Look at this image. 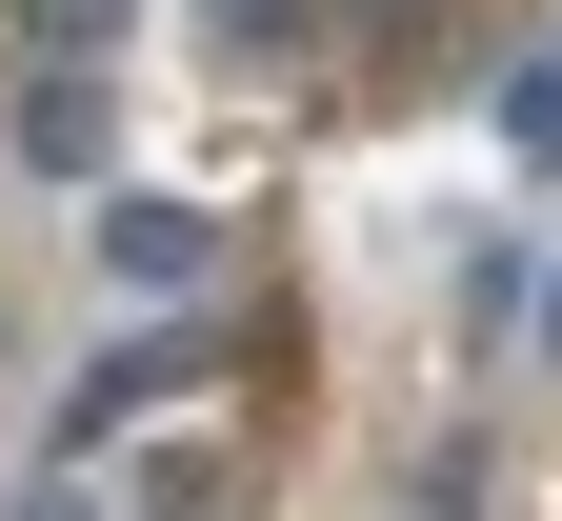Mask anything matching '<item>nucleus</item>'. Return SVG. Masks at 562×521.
<instances>
[{
	"mask_svg": "<svg viewBox=\"0 0 562 521\" xmlns=\"http://www.w3.org/2000/svg\"><path fill=\"white\" fill-rule=\"evenodd\" d=\"M0 140H21L41 181H101V161H121V81H101V60H41V81L0 101Z\"/></svg>",
	"mask_w": 562,
	"mask_h": 521,
	"instance_id": "1",
	"label": "nucleus"
},
{
	"mask_svg": "<svg viewBox=\"0 0 562 521\" xmlns=\"http://www.w3.org/2000/svg\"><path fill=\"white\" fill-rule=\"evenodd\" d=\"M201 261H222L201 201H101V281H121V302H201Z\"/></svg>",
	"mask_w": 562,
	"mask_h": 521,
	"instance_id": "2",
	"label": "nucleus"
},
{
	"mask_svg": "<svg viewBox=\"0 0 562 521\" xmlns=\"http://www.w3.org/2000/svg\"><path fill=\"white\" fill-rule=\"evenodd\" d=\"M161 382H181V341H121V361H101V382H81V401H60L41 441H60V462H81V441H121V421H140V401H161Z\"/></svg>",
	"mask_w": 562,
	"mask_h": 521,
	"instance_id": "3",
	"label": "nucleus"
},
{
	"mask_svg": "<svg viewBox=\"0 0 562 521\" xmlns=\"http://www.w3.org/2000/svg\"><path fill=\"white\" fill-rule=\"evenodd\" d=\"M503 140H522V161H562V41L522 60V81H503Z\"/></svg>",
	"mask_w": 562,
	"mask_h": 521,
	"instance_id": "4",
	"label": "nucleus"
},
{
	"mask_svg": "<svg viewBox=\"0 0 562 521\" xmlns=\"http://www.w3.org/2000/svg\"><path fill=\"white\" fill-rule=\"evenodd\" d=\"M201 21H222L241 60H281V41H302V0H201Z\"/></svg>",
	"mask_w": 562,
	"mask_h": 521,
	"instance_id": "5",
	"label": "nucleus"
},
{
	"mask_svg": "<svg viewBox=\"0 0 562 521\" xmlns=\"http://www.w3.org/2000/svg\"><path fill=\"white\" fill-rule=\"evenodd\" d=\"M21 21H41V60H101V21H121V0H21Z\"/></svg>",
	"mask_w": 562,
	"mask_h": 521,
	"instance_id": "6",
	"label": "nucleus"
},
{
	"mask_svg": "<svg viewBox=\"0 0 562 521\" xmlns=\"http://www.w3.org/2000/svg\"><path fill=\"white\" fill-rule=\"evenodd\" d=\"M542 361H562V281H542Z\"/></svg>",
	"mask_w": 562,
	"mask_h": 521,
	"instance_id": "7",
	"label": "nucleus"
},
{
	"mask_svg": "<svg viewBox=\"0 0 562 521\" xmlns=\"http://www.w3.org/2000/svg\"><path fill=\"white\" fill-rule=\"evenodd\" d=\"M41 521H101V501H41Z\"/></svg>",
	"mask_w": 562,
	"mask_h": 521,
	"instance_id": "8",
	"label": "nucleus"
}]
</instances>
